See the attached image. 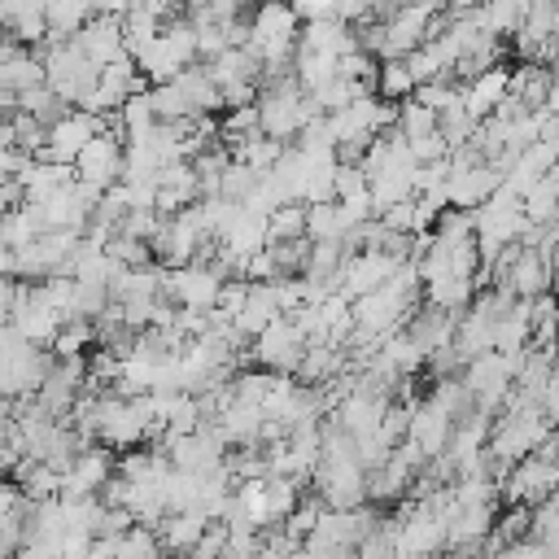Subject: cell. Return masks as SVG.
Instances as JSON below:
<instances>
[{"mask_svg": "<svg viewBox=\"0 0 559 559\" xmlns=\"http://www.w3.org/2000/svg\"><path fill=\"white\" fill-rule=\"evenodd\" d=\"M415 87V79H411V70H406V61H389L384 70H380V92L384 96H406Z\"/></svg>", "mask_w": 559, "mask_h": 559, "instance_id": "obj_1", "label": "cell"}]
</instances>
